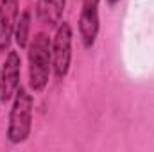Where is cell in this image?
Returning a JSON list of instances; mask_svg holds the SVG:
<instances>
[{
	"label": "cell",
	"mask_w": 154,
	"mask_h": 152,
	"mask_svg": "<svg viewBox=\"0 0 154 152\" xmlns=\"http://www.w3.org/2000/svg\"><path fill=\"white\" fill-rule=\"evenodd\" d=\"M27 61H29V88L39 93L47 88L52 74V39L48 34L38 32L31 38L27 47Z\"/></svg>",
	"instance_id": "cell-1"
},
{
	"label": "cell",
	"mask_w": 154,
	"mask_h": 152,
	"mask_svg": "<svg viewBox=\"0 0 154 152\" xmlns=\"http://www.w3.org/2000/svg\"><path fill=\"white\" fill-rule=\"evenodd\" d=\"M32 109H34V99L31 91L20 86L9 111V123L5 131V138L9 143L20 145L27 141L32 131Z\"/></svg>",
	"instance_id": "cell-2"
},
{
	"label": "cell",
	"mask_w": 154,
	"mask_h": 152,
	"mask_svg": "<svg viewBox=\"0 0 154 152\" xmlns=\"http://www.w3.org/2000/svg\"><path fill=\"white\" fill-rule=\"evenodd\" d=\"M72 43L74 31L68 22H61L56 27L52 38V74L56 81H65L72 65Z\"/></svg>",
	"instance_id": "cell-3"
},
{
	"label": "cell",
	"mask_w": 154,
	"mask_h": 152,
	"mask_svg": "<svg viewBox=\"0 0 154 152\" xmlns=\"http://www.w3.org/2000/svg\"><path fill=\"white\" fill-rule=\"evenodd\" d=\"M99 5H100V0H82L77 31H79L81 43L86 50L93 48L99 38V31H100Z\"/></svg>",
	"instance_id": "cell-4"
},
{
	"label": "cell",
	"mask_w": 154,
	"mask_h": 152,
	"mask_svg": "<svg viewBox=\"0 0 154 152\" xmlns=\"http://www.w3.org/2000/svg\"><path fill=\"white\" fill-rule=\"evenodd\" d=\"M22 57L16 50H7L5 59L0 66V97L2 102H11L20 88Z\"/></svg>",
	"instance_id": "cell-5"
},
{
	"label": "cell",
	"mask_w": 154,
	"mask_h": 152,
	"mask_svg": "<svg viewBox=\"0 0 154 152\" xmlns=\"http://www.w3.org/2000/svg\"><path fill=\"white\" fill-rule=\"evenodd\" d=\"M20 16V0H0V54L9 50Z\"/></svg>",
	"instance_id": "cell-6"
},
{
	"label": "cell",
	"mask_w": 154,
	"mask_h": 152,
	"mask_svg": "<svg viewBox=\"0 0 154 152\" xmlns=\"http://www.w3.org/2000/svg\"><path fill=\"white\" fill-rule=\"evenodd\" d=\"M65 2L66 0H36V16L38 20L50 27L56 29L61 23L63 11H65Z\"/></svg>",
	"instance_id": "cell-7"
},
{
	"label": "cell",
	"mask_w": 154,
	"mask_h": 152,
	"mask_svg": "<svg viewBox=\"0 0 154 152\" xmlns=\"http://www.w3.org/2000/svg\"><path fill=\"white\" fill-rule=\"evenodd\" d=\"M31 27H32V13L31 9H23L18 16L14 29V43L18 48H27L31 41Z\"/></svg>",
	"instance_id": "cell-8"
},
{
	"label": "cell",
	"mask_w": 154,
	"mask_h": 152,
	"mask_svg": "<svg viewBox=\"0 0 154 152\" xmlns=\"http://www.w3.org/2000/svg\"><path fill=\"white\" fill-rule=\"evenodd\" d=\"M0 102H2V97H0Z\"/></svg>",
	"instance_id": "cell-9"
}]
</instances>
